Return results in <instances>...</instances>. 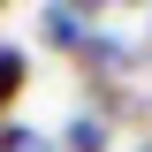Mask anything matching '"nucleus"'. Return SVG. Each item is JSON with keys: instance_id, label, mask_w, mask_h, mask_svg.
<instances>
[{"instance_id": "1", "label": "nucleus", "mask_w": 152, "mask_h": 152, "mask_svg": "<svg viewBox=\"0 0 152 152\" xmlns=\"http://www.w3.org/2000/svg\"><path fill=\"white\" fill-rule=\"evenodd\" d=\"M91 31H99V8H76V0H46L38 8V46H53L69 61L91 46Z\"/></svg>"}, {"instance_id": "2", "label": "nucleus", "mask_w": 152, "mask_h": 152, "mask_svg": "<svg viewBox=\"0 0 152 152\" xmlns=\"http://www.w3.org/2000/svg\"><path fill=\"white\" fill-rule=\"evenodd\" d=\"M31 91V46H15V38H0V122L15 114V99Z\"/></svg>"}, {"instance_id": "3", "label": "nucleus", "mask_w": 152, "mask_h": 152, "mask_svg": "<svg viewBox=\"0 0 152 152\" xmlns=\"http://www.w3.org/2000/svg\"><path fill=\"white\" fill-rule=\"evenodd\" d=\"M61 152H107V137H114V122H107V114H91V107H76L69 114V122H61Z\"/></svg>"}, {"instance_id": "4", "label": "nucleus", "mask_w": 152, "mask_h": 152, "mask_svg": "<svg viewBox=\"0 0 152 152\" xmlns=\"http://www.w3.org/2000/svg\"><path fill=\"white\" fill-rule=\"evenodd\" d=\"M0 152H61V137L38 122H0Z\"/></svg>"}, {"instance_id": "5", "label": "nucleus", "mask_w": 152, "mask_h": 152, "mask_svg": "<svg viewBox=\"0 0 152 152\" xmlns=\"http://www.w3.org/2000/svg\"><path fill=\"white\" fill-rule=\"evenodd\" d=\"M145 46H152V15H145Z\"/></svg>"}, {"instance_id": "6", "label": "nucleus", "mask_w": 152, "mask_h": 152, "mask_svg": "<svg viewBox=\"0 0 152 152\" xmlns=\"http://www.w3.org/2000/svg\"><path fill=\"white\" fill-rule=\"evenodd\" d=\"M129 152H152V137H145V145H129Z\"/></svg>"}]
</instances>
